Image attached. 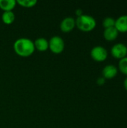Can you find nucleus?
<instances>
[{"mask_svg":"<svg viewBox=\"0 0 127 128\" xmlns=\"http://www.w3.org/2000/svg\"><path fill=\"white\" fill-rule=\"evenodd\" d=\"M13 50L20 57H29L35 50L34 41L25 38H19L13 44Z\"/></svg>","mask_w":127,"mask_h":128,"instance_id":"nucleus-1","label":"nucleus"},{"mask_svg":"<svg viewBox=\"0 0 127 128\" xmlns=\"http://www.w3.org/2000/svg\"><path fill=\"white\" fill-rule=\"evenodd\" d=\"M97 26L96 20L90 15L82 14L76 20V26L82 32H89L95 28Z\"/></svg>","mask_w":127,"mask_h":128,"instance_id":"nucleus-2","label":"nucleus"},{"mask_svg":"<svg viewBox=\"0 0 127 128\" xmlns=\"http://www.w3.org/2000/svg\"><path fill=\"white\" fill-rule=\"evenodd\" d=\"M64 46L65 44L64 40L58 35L52 37L49 41V49L54 54L61 53L64 50Z\"/></svg>","mask_w":127,"mask_h":128,"instance_id":"nucleus-3","label":"nucleus"},{"mask_svg":"<svg viewBox=\"0 0 127 128\" xmlns=\"http://www.w3.org/2000/svg\"><path fill=\"white\" fill-rule=\"evenodd\" d=\"M91 58L98 62H104L108 57V52L105 47L102 46H96L92 48L91 51Z\"/></svg>","mask_w":127,"mask_h":128,"instance_id":"nucleus-4","label":"nucleus"},{"mask_svg":"<svg viewBox=\"0 0 127 128\" xmlns=\"http://www.w3.org/2000/svg\"><path fill=\"white\" fill-rule=\"evenodd\" d=\"M111 53L114 58L118 59H121L126 57L127 55V45L122 43H117L114 44L111 49Z\"/></svg>","mask_w":127,"mask_h":128,"instance_id":"nucleus-5","label":"nucleus"},{"mask_svg":"<svg viewBox=\"0 0 127 128\" xmlns=\"http://www.w3.org/2000/svg\"><path fill=\"white\" fill-rule=\"evenodd\" d=\"M76 27V20L71 16L65 17L60 24L61 30L64 33L70 32Z\"/></svg>","mask_w":127,"mask_h":128,"instance_id":"nucleus-6","label":"nucleus"},{"mask_svg":"<svg viewBox=\"0 0 127 128\" xmlns=\"http://www.w3.org/2000/svg\"><path fill=\"white\" fill-rule=\"evenodd\" d=\"M102 74L103 77H104L106 80H111L117 76L118 68L114 64H108L103 69Z\"/></svg>","mask_w":127,"mask_h":128,"instance_id":"nucleus-7","label":"nucleus"},{"mask_svg":"<svg viewBox=\"0 0 127 128\" xmlns=\"http://www.w3.org/2000/svg\"><path fill=\"white\" fill-rule=\"evenodd\" d=\"M115 27L118 32H127V15H122L115 20Z\"/></svg>","mask_w":127,"mask_h":128,"instance_id":"nucleus-8","label":"nucleus"},{"mask_svg":"<svg viewBox=\"0 0 127 128\" xmlns=\"http://www.w3.org/2000/svg\"><path fill=\"white\" fill-rule=\"evenodd\" d=\"M35 50L40 52L46 51L49 49V41L44 38H39L34 41Z\"/></svg>","mask_w":127,"mask_h":128,"instance_id":"nucleus-9","label":"nucleus"},{"mask_svg":"<svg viewBox=\"0 0 127 128\" xmlns=\"http://www.w3.org/2000/svg\"><path fill=\"white\" fill-rule=\"evenodd\" d=\"M118 34L119 32L115 28V27H112V28H105L103 32V37L106 40L112 41V40H115L118 38Z\"/></svg>","mask_w":127,"mask_h":128,"instance_id":"nucleus-10","label":"nucleus"},{"mask_svg":"<svg viewBox=\"0 0 127 128\" xmlns=\"http://www.w3.org/2000/svg\"><path fill=\"white\" fill-rule=\"evenodd\" d=\"M16 5L15 0H0V8L4 11H12Z\"/></svg>","mask_w":127,"mask_h":128,"instance_id":"nucleus-11","label":"nucleus"},{"mask_svg":"<svg viewBox=\"0 0 127 128\" xmlns=\"http://www.w3.org/2000/svg\"><path fill=\"white\" fill-rule=\"evenodd\" d=\"M2 22L6 25H10L15 20V14L13 11H4L1 15Z\"/></svg>","mask_w":127,"mask_h":128,"instance_id":"nucleus-12","label":"nucleus"},{"mask_svg":"<svg viewBox=\"0 0 127 128\" xmlns=\"http://www.w3.org/2000/svg\"><path fill=\"white\" fill-rule=\"evenodd\" d=\"M37 3L36 0H18L16 1V4H19L22 8H30L34 6Z\"/></svg>","mask_w":127,"mask_h":128,"instance_id":"nucleus-13","label":"nucleus"},{"mask_svg":"<svg viewBox=\"0 0 127 128\" xmlns=\"http://www.w3.org/2000/svg\"><path fill=\"white\" fill-rule=\"evenodd\" d=\"M118 68L122 74L127 76V56L120 59L118 63Z\"/></svg>","mask_w":127,"mask_h":128,"instance_id":"nucleus-14","label":"nucleus"},{"mask_svg":"<svg viewBox=\"0 0 127 128\" xmlns=\"http://www.w3.org/2000/svg\"><path fill=\"white\" fill-rule=\"evenodd\" d=\"M115 20L112 16H107L103 21V26L105 28L115 27Z\"/></svg>","mask_w":127,"mask_h":128,"instance_id":"nucleus-15","label":"nucleus"},{"mask_svg":"<svg viewBox=\"0 0 127 128\" xmlns=\"http://www.w3.org/2000/svg\"><path fill=\"white\" fill-rule=\"evenodd\" d=\"M106 82V79L103 76L101 77H99L97 80V83L99 85V86H103Z\"/></svg>","mask_w":127,"mask_h":128,"instance_id":"nucleus-16","label":"nucleus"},{"mask_svg":"<svg viewBox=\"0 0 127 128\" xmlns=\"http://www.w3.org/2000/svg\"><path fill=\"white\" fill-rule=\"evenodd\" d=\"M76 14L77 17H78V16H82V15L83 14V13H82V9H77V10H76Z\"/></svg>","mask_w":127,"mask_h":128,"instance_id":"nucleus-17","label":"nucleus"},{"mask_svg":"<svg viewBox=\"0 0 127 128\" xmlns=\"http://www.w3.org/2000/svg\"><path fill=\"white\" fill-rule=\"evenodd\" d=\"M124 86L125 89L127 91V78L124 80Z\"/></svg>","mask_w":127,"mask_h":128,"instance_id":"nucleus-18","label":"nucleus"},{"mask_svg":"<svg viewBox=\"0 0 127 128\" xmlns=\"http://www.w3.org/2000/svg\"></svg>","mask_w":127,"mask_h":128,"instance_id":"nucleus-19","label":"nucleus"}]
</instances>
